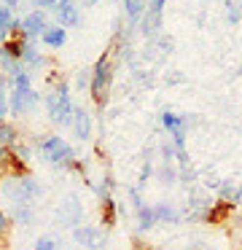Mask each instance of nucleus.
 <instances>
[{
	"label": "nucleus",
	"mask_w": 242,
	"mask_h": 250,
	"mask_svg": "<svg viewBox=\"0 0 242 250\" xmlns=\"http://www.w3.org/2000/svg\"><path fill=\"white\" fill-rule=\"evenodd\" d=\"M3 175H5V172H3V167H0V180H3Z\"/></svg>",
	"instance_id": "cd10ccee"
},
{
	"label": "nucleus",
	"mask_w": 242,
	"mask_h": 250,
	"mask_svg": "<svg viewBox=\"0 0 242 250\" xmlns=\"http://www.w3.org/2000/svg\"><path fill=\"white\" fill-rule=\"evenodd\" d=\"M154 223H156L154 207L140 205V207H137V231H148V229H154Z\"/></svg>",
	"instance_id": "2eb2a0df"
},
{
	"label": "nucleus",
	"mask_w": 242,
	"mask_h": 250,
	"mask_svg": "<svg viewBox=\"0 0 242 250\" xmlns=\"http://www.w3.org/2000/svg\"><path fill=\"white\" fill-rule=\"evenodd\" d=\"M59 215H65L62 223H78V218H81V202L75 199V196H67V199L62 202Z\"/></svg>",
	"instance_id": "f8f14e48"
},
{
	"label": "nucleus",
	"mask_w": 242,
	"mask_h": 250,
	"mask_svg": "<svg viewBox=\"0 0 242 250\" xmlns=\"http://www.w3.org/2000/svg\"><path fill=\"white\" fill-rule=\"evenodd\" d=\"M70 129H73V135L78 137V140H89V135H91V116L86 113L84 108H75L73 121H70Z\"/></svg>",
	"instance_id": "9d476101"
},
{
	"label": "nucleus",
	"mask_w": 242,
	"mask_h": 250,
	"mask_svg": "<svg viewBox=\"0 0 242 250\" xmlns=\"http://www.w3.org/2000/svg\"><path fill=\"white\" fill-rule=\"evenodd\" d=\"M38 151H41V156L46 159L48 164H54V167H70V164H73V148H70V143L62 140L59 135L41 137Z\"/></svg>",
	"instance_id": "7ed1b4c3"
},
{
	"label": "nucleus",
	"mask_w": 242,
	"mask_h": 250,
	"mask_svg": "<svg viewBox=\"0 0 242 250\" xmlns=\"http://www.w3.org/2000/svg\"><path fill=\"white\" fill-rule=\"evenodd\" d=\"M22 65H27V70H35V67L46 65V57L41 54L38 43L30 38H22Z\"/></svg>",
	"instance_id": "6e6552de"
},
{
	"label": "nucleus",
	"mask_w": 242,
	"mask_h": 250,
	"mask_svg": "<svg viewBox=\"0 0 242 250\" xmlns=\"http://www.w3.org/2000/svg\"><path fill=\"white\" fill-rule=\"evenodd\" d=\"M8 231H11V215H5L3 210H0V242L5 245V239H8Z\"/></svg>",
	"instance_id": "5701e85b"
},
{
	"label": "nucleus",
	"mask_w": 242,
	"mask_h": 250,
	"mask_svg": "<svg viewBox=\"0 0 242 250\" xmlns=\"http://www.w3.org/2000/svg\"><path fill=\"white\" fill-rule=\"evenodd\" d=\"M226 212H231V205L229 202H220V205H215L213 210H210V221H220V218H226Z\"/></svg>",
	"instance_id": "412c9836"
},
{
	"label": "nucleus",
	"mask_w": 242,
	"mask_h": 250,
	"mask_svg": "<svg viewBox=\"0 0 242 250\" xmlns=\"http://www.w3.org/2000/svg\"><path fill=\"white\" fill-rule=\"evenodd\" d=\"M46 24H48L46 11H38V8H35V11H30V14L22 17V35L30 38V41H35V38H41V35H43Z\"/></svg>",
	"instance_id": "423d86ee"
},
{
	"label": "nucleus",
	"mask_w": 242,
	"mask_h": 250,
	"mask_svg": "<svg viewBox=\"0 0 242 250\" xmlns=\"http://www.w3.org/2000/svg\"><path fill=\"white\" fill-rule=\"evenodd\" d=\"M154 215H156V221H161V223H177V221H180L177 210H175L172 205H167V202L154 205Z\"/></svg>",
	"instance_id": "4468645a"
},
{
	"label": "nucleus",
	"mask_w": 242,
	"mask_h": 250,
	"mask_svg": "<svg viewBox=\"0 0 242 250\" xmlns=\"http://www.w3.org/2000/svg\"><path fill=\"white\" fill-rule=\"evenodd\" d=\"M35 6H38V11H57L59 0H35Z\"/></svg>",
	"instance_id": "b1692460"
},
{
	"label": "nucleus",
	"mask_w": 242,
	"mask_h": 250,
	"mask_svg": "<svg viewBox=\"0 0 242 250\" xmlns=\"http://www.w3.org/2000/svg\"><path fill=\"white\" fill-rule=\"evenodd\" d=\"M102 223H105V226H113V223H116V199H113V196H105V199H102Z\"/></svg>",
	"instance_id": "f3484780"
},
{
	"label": "nucleus",
	"mask_w": 242,
	"mask_h": 250,
	"mask_svg": "<svg viewBox=\"0 0 242 250\" xmlns=\"http://www.w3.org/2000/svg\"><path fill=\"white\" fill-rule=\"evenodd\" d=\"M11 86L14 89H32V76H30V70H27V67H22L19 73H16L14 78H11Z\"/></svg>",
	"instance_id": "a211bd4d"
},
{
	"label": "nucleus",
	"mask_w": 242,
	"mask_h": 250,
	"mask_svg": "<svg viewBox=\"0 0 242 250\" xmlns=\"http://www.w3.org/2000/svg\"><path fill=\"white\" fill-rule=\"evenodd\" d=\"M161 124H164V129L172 135V140H175V148L180 156H186V119L177 113H172V110H164L161 113Z\"/></svg>",
	"instance_id": "39448f33"
},
{
	"label": "nucleus",
	"mask_w": 242,
	"mask_h": 250,
	"mask_svg": "<svg viewBox=\"0 0 242 250\" xmlns=\"http://www.w3.org/2000/svg\"><path fill=\"white\" fill-rule=\"evenodd\" d=\"M65 41H67V30L48 22L46 30H43V35H41V43L46 46V49H62Z\"/></svg>",
	"instance_id": "1a4fd4ad"
},
{
	"label": "nucleus",
	"mask_w": 242,
	"mask_h": 250,
	"mask_svg": "<svg viewBox=\"0 0 242 250\" xmlns=\"http://www.w3.org/2000/svg\"><path fill=\"white\" fill-rule=\"evenodd\" d=\"M57 22L59 27H78L81 24V11L78 6H75V0H59V6H57Z\"/></svg>",
	"instance_id": "0eeeda50"
},
{
	"label": "nucleus",
	"mask_w": 242,
	"mask_h": 250,
	"mask_svg": "<svg viewBox=\"0 0 242 250\" xmlns=\"http://www.w3.org/2000/svg\"><path fill=\"white\" fill-rule=\"evenodd\" d=\"M41 105V94L35 89H11L8 94V110L14 116H24Z\"/></svg>",
	"instance_id": "20e7f679"
},
{
	"label": "nucleus",
	"mask_w": 242,
	"mask_h": 250,
	"mask_svg": "<svg viewBox=\"0 0 242 250\" xmlns=\"http://www.w3.org/2000/svg\"><path fill=\"white\" fill-rule=\"evenodd\" d=\"M46 113L57 126H70L73 113H75V105H73V97H70V86L65 81H54V86H48Z\"/></svg>",
	"instance_id": "f257e3e1"
},
{
	"label": "nucleus",
	"mask_w": 242,
	"mask_h": 250,
	"mask_svg": "<svg viewBox=\"0 0 242 250\" xmlns=\"http://www.w3.org/2000/svg\"><path fill=\"white\" fill-rule=\"evenodd\" d=\"M86 3H89V6H94V3H100V0H86Z\"/></svg>",
	"instance_id": "bb28decb"
},
{
	"label": "nucleus",
	"mask_w": 242,
	"mask_h": 250,
	"mask_svg": "<svg viewBox=\"0 0 242 250\" xmlns=\"http://www.w3.org/2000/svg\"><path fill=\"white\" fill-rule=\"evenodd\" d=\"M124 11H127V17L132 22H137L145 14V0H124Z\"/></svg>",
	"instance_id": "dca6fc26"
},
{
	"label": "nucleus",
	"mask_w": 242,
	"mask_h": 250,
	"mask_svg": "<svg viewBox=\"0 0 242 250\" xmlns=\"http://www.w3.org/2000/svg\"><path fill=\"white\" fill-rule=\"evenodd\" d=\"M35 250H57V242H54L51 237H41L35 242Z\"/></svg>",
	"instance_id": "393cba45"
},
{
	"label": "nucleus",
	"mask_w": 242,
	"mask_h": 250,
	"mask_svg": "<svg viewBox=\"0 0 242 250\" xmlns=\"http://www.w3.org/2000/svg\"><path fill=\"white\" fill-rule=\"evenodd\" d=\"M110 83H113V51H105V54H100V60L94 62V67L89 73V92L97 105H105L108 94H110Z\"/></svg>",
	"instance_id": "f03ea898"
},
{
	"label": "nucleus",
	"mask_w": 242,
	"mask_h": 250,
	"mask_svg": "<svg viewBox=\"0 0 242 250\" xmlns=\"http://www.w3.org/2000/svg\"><path fill=\"white\" fill-rule=\"evenodd\" d=\"M14 218H16V221H22V223H32V207H30V205L16 207V210H14Z\"/></svg>",
	"instance_id": "4be33fe9"
},
{
	"label": "nucleus",
	"mask_w": 242,
	"mask_h": 250,
	"mask_svg": "<svg viewBox=\"0 0 242 250\" xmlns=\"http://www.w3.org/2000/svg\"><path fill=\"white\" fill-rule=\"evenodd\" d=\"M11 19H14V11L0 6V35H5V38H8V30H11Z\"/></svg>",
	"instance_id": "6ab92c4d"
},
{
	"label": "nucleus",
	"mask_w": 242,
	"mask_h": 250,
	"mask_svg": "<svg viewBox=\"0 0 242 250\" xmlns=\"http://www.w3.org/2000/svg\"><path fill=\"white\" fill-rule=\"evenodd\" d=\"M73 237H75V242H81L84 248H89V250H94V248L102 245V237H100V231H97L94 226H78L73 231Z\"/></svg>",
	"instance_id": "9b49d317"
},
{
	"label": "nucleus",
	"mask_w": 242,
	"mask_h": 250,
	"mask_svg": "<svg viewBox=\"0 0 242 250\" xmlns=\"http://www.w3.org/2000/svg\"><path fill=\"white\" fill-rule=\"evenodd\" d=\"M16 140H19V129H16L11 121H0V146L14 148Z\"/></svg>",
	"instance_id": "ddd939ff"
},
{
	"label": "nucleus",
	"mask_w": 242,
	"mask_h": 250,
	"mask_svg": "<svg viewBox=\"0 0 242 250\" xmlns=\"http://www.w3.org/2000/svg\"><path fill=\"white\" fill-rule=\"evenodd\" d=\"M0 6H5V8H11V11H14V8L19 6V0H0Z\"/></svg>",
	"instance_id": "a878e982"
},
{
	"label": "nucleus",
	"mask_w": 242,
	"mask_h": 250,
	"mask_svg": "<svg viewBox=\"0 0 242 250\" xmlns=\"http://www.w3.org/2000/svg\"><path fill=\"white\" fill-rule=\"evenodd\" d=\"M164 3H167V0H151V3H148V19H151V22H159V17H161V11H164Z\"/></svg>",
	"instance_id": "aec40b11"
}]
</instances>
